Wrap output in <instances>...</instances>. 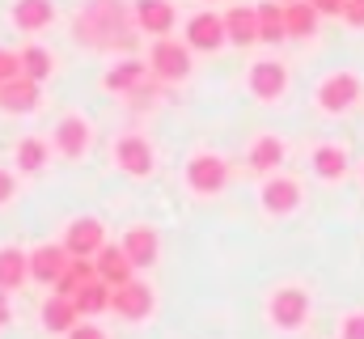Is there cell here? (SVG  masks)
Wrapping results in <instances>:
<instances>
[{
    "label": "cell",
    "mask_w": 364,
    "mask_h": 339,
    "mask_svg": "<svg viewBox=\"0 0 364 339\" xmlns=\"http://www.w3.org/2000/svg\"><path fill=\"white\" fill-rule=\"evenodd\" d=\"M77 34L90 47H132L127 9L119 0H90L85 13H81V21H77Z\"/></svg>",
    "instance_id": "1"
},
{
    "label": "cell",
    "mask_w": 364,
    "mask_h": 339,
    "mask_svg": "<svg viewBox=\"0 0 364 339\" xmlns=\"http://www.w3.org/2000/svg\"><path fill=\"white\" fill-rule=\"evenodd\" d=\"M267 314H272V323L279 327V331H301V327H305V318H309V293H305V288H296V284L275 288Z\"/></svg>",
    "instance_id": "2"
},
{
    "label": "cell",
    "mask_w": 364,
    "mask_h": 339,
    "mask_svg": "<svg viewBox=\"0 0 364 339\" xmlns=\"http://www.w3.org/2000/svg\"><path fill=\"white\" fill-rule=\"evenodd\" d=\"M360 89L364 85L356 73H331L326 81L318 85V106L326 115H343V110H352L360 102Z\"/></svg>",
    "instance_id": "3"
},
{
    "label": "cell",
    "mask_w": 364,
    "mask_h": 339,
    "mask_svg": "<svg viewBox=\"0 0 364 339\" xmlns=\"http://www.w3.org/2000/svg\"><path fill=\"white\" fill-rule=\"evenodd\" d=\"M186 182H191L195 195H216V191H225V182H229V166H225V157H216V153H199V157H191V166H186Z\"/></svg>",
    "instance_id": "4"
},
{
    "label": "cell",
    "mask_w": 364,
    "mask_h": 339,
    "mask_svg": "<svg viewBox=\"0 0 364 339\" xmlns=\"http://www.w3.org/2000/svg\"><path fill=\"white\" fill-rule=\"evenodd\" d=\"M110 310L119 318H127V323H140V318L153 314V288L144 280H127V284H119L110 293Z\"/></svg>",
    "instance_id": "5"
},
{
    "label": "cell",
    "mask_w": 364,
    "mask_h": 339,
    "mask_svg": "<svg viewBox=\"0 0 364 339\" xmlns=\"http://www.w3.org/2000/svg\"><path fill=\"white\" fill-rule=\"evenodd\" d=\"M149 64H153V73H157L161 81H182V77L191 73V51H186L182 43L161 38V43H153V56H149Z\"/></svg>",
    "instance_id": "6"
},
{
    "label": "cell",
    "mask_w": 364,
    "mask_h": 339,
    "mask_svg": "<svg viewBox=\"0 0 364 339\" xmlns=\"http://www.w3.org/2000/svg\"><path fill=\"white\" fill-rule=\"evenodd\" d=\"M296 204H301V182H296V178L275 174V178L263 182V208H267L272 217H288V212H296Z\"/></svg>",
    "instance_id": "7"
},
{
    "label": "cell",
    "mask_w": 364,
    "mask_h": 339,
    "mask_svg": "<svg viewBox=\"0 0 364 339\" xmlns=\"http://www.w3.org/2000/svg\"><path fill=\"white\" fill-rule=\"evenodd\" d=\"M64 246H68V254H81V259L97 254L102 246H106V229H102V221H93V217L73 221L68 234H64Z\"/></svg>",
    "instance_id": "8"
},
{
    "label": "cell",
    "mask_w": 364,
    "mask_h": 339,
    "mask_svg": "<svg viewBox=\"0 0 364 339\" xmlns=\"http://www.w3.org/2000/svg\"><path fill=\"white\" fill-rule=\"evenodd\" d=\"M186 43H191L195 51H216L220 43H229V38H225V17H216V13H195V17L186 21Z\"/></svg>",
    "instance_id": "9"
},
{
    "label": "cell",
    "mask_w": 364,
    "mask_h": 339,
    "mask_svg": "<svg viewBox=\"0 0 364 339\" xmlns=\"http://www.w3.org/2000/svg\"><path fill=\"white\" fill-rule=\"evenodd\" d=\"M132 13H136V21H140L144 34L166 38V34L174 30V4H170V0H136Z\"/></svg>",
    "instance_id": "10"
},
{
    "label": "cell",
    "mask_w": 364,
    "mask_h": 339,
    "mask_svg": "<svg viewBox=\"0 0 364 339\" xmlns=\"http://www.w3.org/2000/svg\"><path fill=\"white\" fill-rule=\"evenodd\" d=\"M284 89H288V68H284V64L263 60V64L250 68V93H255V98L275 102V98H284Z\"/></svg>",
    "instance_id": "11"
},
{
    "label": "cell",
    "mask_w": 364,
    "mask_h": 339,
    "mask_svg": "<svg viewBox=\"0 0 364 339\" xmlns=\"http://www.w3.org/2000/svg\"><path fill=\"white\" fill-rule=\"evenodd\" d=\"M225 38H229L233 47H250V43H259V13H255L250 4L229 9V13H225Z\"/></svg>",
    "instance_id": "12"
},
{
    "label": "cell",
    "mask_w": 364,
    "mask_h": 339,
    "mask_svg": "<svg viewBox=\"0 0 364 339\" xmlns=\"http://www.w3.org/2000/svg\"><path fill=\"white\" fill-rule=\"evenodd\" d=\"M114 162H119V170H127L132 178H144V174L153 170V149H149L140 136H123V140L114 145Z\"/></svg>",
    "instance_id": "13"
},
{
    "label": "cell",
    "mask_w": 364,
    "mask_h": 339,
    "mask_svg": "<svg viewBox=\"0 0 364 339\" xmlns=\"http://www.w3.org/2000/svg\"><path fill=\"white\" fill-rule=\"evenodd\" d=\"M0 106H4L9 115H26V110H34V106H38V81H30L26 73L13 77V81H4L0 85Z\"/></svg>",
    "instance_id": "14"
},
{
    "label": "cell",
    "mask_w": 364,
    "mask_h": 339,
    "mask_svg": "<svg viewBox=\"0 0 364 339\" xmlns=\"http://www.w3.org/2000/svg\"><path fill=\"white\" fill-rule=\"evenodd\" d=\"M55 149H60L64 157H81V153L90 149V123H85L81 115H64L60 127H55Z\"/></svg>",
    "instance_id": "15"
},
{
    "label": "cell",
    "mask_w": 364,
    "mask_h": 339,
    "mask_svg": "<svg viewBox=\"0 0 364 339\" xmlns=\"http://www.w3.org/2000/svg\"><path fill=\"white\" fill-rule=\"evenodd\" d=\"M68 246H38V251L30 254V276L34 280H43V284H55L60 276H64V267H68Z\"/></svg>",
    "instance_id": "16"
},
{
    "label": "cell",
    "mask_w": 364,
    "mask_h": 339,
    "mask_svg": "<svg viewBox=\"0 0 364 339\" xmlns=\"http://www.w3.org/2000/svg\"><path fill=\"white\" fill-rule=\"evenodd\" d=\"M51 21H55V4H51V0H17V4H13V26L26 30V34L51 26Z\"/></svg>",
    "instance_id": "17"
},
{
    "label": "cell",
    "mask_w": 364,
    "mask_h": 339,
    "mask_svg": "<svg viewBox=\"0 0 364 339\" xmlns=\"http://www.w3.org/2000/svg\"><path fill=\"white\" fill-rule=\"evenodd\" d=\"M318 9L309 4V0H284V30L292 34V38H309L314 30H318Z\"/></svg>",
    "instance_id": "18"
},
{
    "label": "cell",
    "mask_w": 364,
    "mask_h": 339,
    "mask_svg": "<svg viewBox=\"0 0 364 339\" xmlns=\"http://www.w3.org/2000/svg\"><path fill=\"white\" fill-rule=\"evenodd\" d=\"M132 271H136V267H132V259L123 254V246H102V251H97V276H102L110 288L127 284Z\"/></svg>",
    "instance_id": "19"
},
{
    "label": "cell",
    "mask_w": 364,
    "mask_h": 339,
    "mask_svg": "<svg viewBox=\"0 0 364 339\" xmlns=\"http://www.w3.org/2000/svg\"><path fill=\"white\" fill-rule=\"evenodd\" d=\"M123 254L132 259V267H149L157 259V234L149 225H136L123 234Z\"/></svg>",
    "instance_id": "20"
},
{
    "label": "cell",
    "mask_w": 364,
    "mask_h": 339,
    "mask_svg": "<svg viewBox=\"0 0 364 339\" xmlns=\"http://www.w3.org/2000/svg\"><path fill=\"white\" fill-rule=\"evenodd\" d=\"M90 280H97V263L81 259V254H73V259H68V267H64V276L55 280V293H60V297H77Z\"/></svg>",
    "instance_id": "21"
},
{
    "label": "cell",
    "mask_w": 364,
    "mask_h": 339,
    "mask_svg": "<svg viewBox=\"0 0 364 339\" xmlns=\"http://www.w3.org/2000/svg\"><path fill=\"white\" fill-rule=\"evenodd\" d=\"M259 13V43H284L288 30H284V0H263L255 4Z\"/></svg>",
    "instance_id": "22"
},
{
    "label": "cell",
    "mask_w": 364,
    "mask_h": 339,
    "mask_svg": "<svg viewBox=\"0 0 364 339\" xmlns=\"http://www.w3.org/2000/svg\"><path fill=\"white\" fill-rule=\"evenodd\" d=\"M77 314H81L77 301L55 293V297L43 306V327H47V331H73V327H77Z\"/></svg>",
    "instance_id": "23"
},
{
    "label": "cell",
    "mask_w": 364,
    "mask_h": 339,
    "mask_svg": "<svg viewBox=\"0 0 364 339\" xmlns=\"http://www.w3.org/2000/svg\"><path fill=\"white\" fill-rule=\"evenodd\" d=\"M26 276H30V259H26V251L4 246V251H0V288H4V293H9V288H21Z\"/></svg>",
    "instance_id": "24"
},
{
    "label": "cell",
    "mask_w": 364,
    "mask_h": 339,
    "mask_svg": "<svg viewBox=\"0 0 364 339\" xmlns=\"http://www.w3.org/2000/svg\"><path fill=\"white\" fill-rule=\"evenodd\" d=\"M314 174L326 178V182H339L348 174V153L339 145H318L314 149Z\"/></svg>",
    "instance_id": "25"
},
{
    "label": "cell",
    "mask_w": 364,
    "mask_h": 339,
    "mask_svg": "<svg viewBox=\"0 0 364 339\" xmlns=\"http://www.w3.org/2000/svg\"><path fill=\"white\" fill-rule=\"evenodd\" d=\"M279 162H284V140L279 136H259L250 145V170L267 174V170H279Z\"/></svg>",
    "instance_id": "26"
},
{
    "label": "cell",
    "mask_w": 364,
    "mask_h": 339,
    "mask_svg": "<svg viewBox=\"0 0 364 339\" xmlns=\"http://www.w3.org/2000/svg\"><path fill=\"white\" fill-rule=\"evenodd\" d=\"M110 293H114V288L97 276V280H90L73 301H77V310H81V314H102V310H110Z\"/></svg>",
    "instance_id": "27"
},
{
    "label": "cell",
    "mask_w": 364,
    "mask_h": 339,
    "mask_svg": "<svg viewBox=\"0 0 364 339\" xmlns=\"http://www.w3.org/2000/svg\"><path fill=\"white\" fill-rule=\"evenodd\" d=\"M144 77V64L140 60H123V64H114L110 73H106V89L110 93H127V89H136Z\"/></svg>",
    "instance_id": "28"
},
{
    "label": "cell",
    "mask_w": 364,
    "mask_h": 339,
    "mask_svg": "<svg viewBox=\"0 0 364 339\" xmlns=\"http://www.w3.org/2000/svg\"><path fill=\"white\" fill-rule=\"evenodd\" d=\"M21 73H26L30 81H47V77H51V56H47L43 47H26V51H21Z\"/></svg>",
    "instance_id": "29"
},
{
    "label": "cell",
    "mask_w": 364,
    "mask_h": 339,
    "mask_svg": "<svg viewBox=\"0 0 364 339\" xmlns=\"http://www.w3.org/2000/svg\"><path fill=\"white\" fill-rule=\"evenodd\" d=\"M43 162H47V145L43 140H21L17 145V170H26V174H34V170H43Z\"/></svg>",
    "instance_id": "30"
},
{
    "label": "cell",
    "mask_w": 364,
    "mask_h": 339,
    "mask_svg": "<svg viewBox=\"0 0 364 339\" xmlns=\"http://www.w3.org/2000/svg\"><path fill=\"white\" fill-rule=\"evenodd\" d=\"M339 339H364V310H352L339 323Z\"/></svg>",
    "instance_id": "31"
},
{
    "label": "cell",
    "mask_w": 364,
    "mask_h": 339,
    "mask_svg": "<svg viewBox=\"0 0 364 339\" xmlns=\"http://www.w3.org/2000/svg\"><path fill=\"white\" fill-rule=\"evenodd\" d=\"M13 77H21V56H13V51H0V85L13 81Z\"/></svg>",
    "instance_id": "32"
},
{
    "label": "cell",
    "mask_w": 364,
    "mask_h": 339,
    "mask_svg": "<svg viewBox=\"0 0 364 339\" xmlns=\"http://www.w3.org/2000/svg\"><path fill=\"white\" fill-rule=\"evenodd\" d=\"M343 21L356 26V30H364V0H348V4H343Z\"/></svg>",
    "instance_id": "33"
},
{
    "label": "cell",
    "mask_w": 364,
    "mask_h": 339,
    "mask_svg": "<svg viewBox=\"0 0 364 339\" xmlns=\"http://www.w3.org/2000/svg\"><path fill=\"white\" fill-rule=\"evenodd\" d=\"M309 4H314L322 17H343V4H348V0H309Z\"/></svg>",
    "instance_id": "34"
},
{
    "label": "cell",
    "mask_w": 364,
    "mask_h": 339,
    "mask_svg": "<svg viewBox=\"0 0 364 339\" xmlns=\"http://www.w3.org/2000/svg\"><path fill=\"white\" fill-rule=\"evenodd\" d=\"M13 191H17L13 174H9V170H0V204H9V199H13Z\"/></svg>",
    "instance_id": "35"
},
{
    "label": "cell",
    "mask_w": 364,
    "mask_h": 339,
    "mask_svg": "<svg viewBox=\"0 0 364 339\" xmlns=\"http://www.w3.org/2000/svg\"><path fill=\"white\" fill-rule=\"evenodd\" d=\"M68 339H106V335H102L97 327H73V331H68Z\"/></svg>",
    "instance_id": "36"
},
{
    "label": "cell",
    "mask_w": 364,
    "mask_h": 339,
    "mask_svg": "<svg viewBox=\"0 0 364 339\" xmlns=\"http://www.w3.org/2000/svg\"><path fill=\"white\" fill-rule=\"evenodd\" d=\"M9 323V297H4V288H0V327Z\"/></svg>",
    "instance_id": "37"
}]
</instances>
